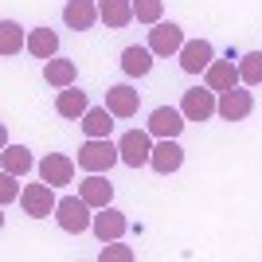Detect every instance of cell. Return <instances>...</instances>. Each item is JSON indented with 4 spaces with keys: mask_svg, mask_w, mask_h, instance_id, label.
Masks as SVG:
<instances>
[{
    "mask_svg": "<svg viewBox=\"0 0 262 262\" xmlns=\"http://www.w3.org/2000/svg\"><path fill=\"white\" fill-rule=\"evenodd\" d=\"M55 223H59L67 235H82V231L94 227V208H90L82 196H63L59 208H55Z\"/></svg>",
    "mask_w": 262,
    "mask_h": 262,
    "instance_id": "obj_1",
    "label": "cell"
},
{
    "mask_svg": "<svg viewBox=\"0 0 262 262\" xmlns=\"http://www.w3.org/2000/svg\"><path fill=\"white\" fill-rule=\"evenodd\" d=\"M118 161H121V149L110 137H90L78 149V168H86V172H110Z\"/></svg>",
    "mask_w": 262,
    "mask_h": 262,
    "instance_id": "obj_2",
    "label": "cell"
},
{
    "mask_svg": "<svg viewBox=\"0 0 262 262\" xmlns=\"http://www.w3.org/2000/svg\"><path fill=\"white\" fill-rule=\"evenodd\" d=\"M20 208L24 215H32V219H47L55 215V208H59V200H55V188L47 184V180H39V184H28L20 192Z\"/></svg>",
    "mask_w": 262,
    "mask_h": 262,
    "instance_id": "obj_3",
    "label": "cell"
},
{
    "mask_svg": "<svg viewBox=\"0 0 262 262\" xmlns=\"http://www.w3.org/2000/svg\"><path fill=\"white\" fill-rule=\"evenodd\" d=\"M121 164H129V168H141V164H149V157H153V133L149 129H129L121 133Z\"/></svg>",
    "mask_w": 262,
    "mask_h": 262,
    "instance_id": "obj_4",
    "label": "cell"
},
{
    "mask_svg": "<svg viewBox=\"0 0 262 262\" xmlns=\"http://www.w3.org/2000/svg\"><path fill=\"white\" fill-rule=\"evenodd\" d=\"M180 110H184V118L188 121H208L219 114V98H215V90H204V86H192L184 90V98H180Z\"/></svg>",
    "mask_w": 262,
    "mask_h": 262,
    "instance_id": "obj_5",
    "label": "cell"
},
{
    "mask_svg": "<svg viewBox=\"0 0 262 262\" xmlns=\"http://www.w3.org/2000/svg\"><path fill=\"white\" fill-rule=\"evenodd\" d=\"M184 28L172 20H161L149 28V51L153 55H180V47H184Z\"/></svg>",
    "mask_w": 262,
    "mask_h": 262,
    "instance_id": "obj_6",
    "label": "cell"
},
{
    "mask_svg": "<svg viewBox=\"0 0 262 262\" xmlns=\"http://www.w3.org/2000/svg\"><path fill=\"white\" fill-rule=\"evenodd\" d=\"M94 239L98 243H114V239H121L125 231H129V219H125V211H118L114 204L110 208H98L94 211Z\"/></svg>",
    "mask_w": 262,
    "mask_h": 262,
    "instance_id": "obj_7",
    "label": "cell"
},
{
    "mask_svg": "<svg viewBox=\"0 0 262 262\" xmlns=\"http://www.w3.org/2000/svg\"><path fill=\"white\" fill-rule=\"evenodd\" d=\"M39 180H47L51 188H67L75 180V161L67 153H47L43 161H39Z\"/></svg>",
    "mask_w": 262,
    "mask_h": 262,
    "instance_id": "obj_8",
    "label": "cell"
},
{
    "mask_svg": "<svg viewBox=\"0 0 262 262\" xmlns=\"http://www.w3.org/2000/svg\"><path fill=\"white\" fill-rule=\"evenodd\" d=\"M180 164H184V149H180V141H176V137H161V141L153 145L149 168H153V172H161V176H168V172H176Z\"/></svg>",
    "mask_w": 262,
    "mask_h": 262,
    "instance_id": "obj_9",
    "label": "cell"
},
{
    "mask_svg": "<svg viewBox=\"0 0 262 262\" xmlns=\"http://www.w3.org/2000/svg\"><path fill=\"white\" fill-rule=\"evenodd\" d=\"M251 110H254V94L251 90H223L219 94V118L223 121H243V118H251Z\"/></svg>",
    "mask_w": 262,
    "mask_h": 262,
    "instance_id": "obj_10",
    "label": "cell"
},
{
    "mask_svg": "<svg viewBox=\"0 0 262 262\" xmlns=\"http://www.w3.org/2000/svg\"><path fill=\"white\" fill-rule=\"evenodd\" d=\"M211 59H215V47H211L208 39H188V43L180 47V67H184V75H204L211 67Z\"/></svg>",
    "mask_w": 262,
    "mask_h": 262,
    "instance_id": "obj_11",
    "label": "cell"
},
{
    "mask_svg": "<svg viewBox=\"0 0 262 262\" xmlns=\"http://www.w3.org/2000/svg\"><path fill=\"white\" fill-rule=\"evenodd\" d=\"M188 125L184 110H172V106H157L153 114H149V133L153 137H180Z\"/></svg>",
    "mask_w": 262,
    "mask_h": 262,
    "instance_id": "obj_12",
    "label": "cell"
},
{
    "mask_svg": "<svg viewBox=\"0 0 262 262\" xmlns=\"http://www.w3.org/2000/svg\"><path fill=\"white\" fill-rule=\"evenodd\" d=\"M78 196L86 200L94 211H98V208H110V204H114V184H110L102 172H90L86 180H78Z\"/></svg>",
    "mask_w": 262,
    "mask_h": 262,
    "instance_id": "obj_13",
    "label": "cell"
},
{
    "mask_svg": "<svg viewBox=\"0 0 262 262\" xmlns=\"http://www.w3.org/2000/svg\"><path fill=\"white\" fill-rule=\"evenodd\" d=\"M63 20H67V28H75V32H90V28L102 20V12H98L94 0H67Z\"/></svg>",
    "mask_w": 262,
    "mask_h": 262,
    "instance_id": "obj_14",
    "label": "cell"
},
{
    "mask_svg": "<svg viewBox=\"0 0 262 262\" xmlns=\"http://www.w3.org/2000/svg\"><path fill=\"white\" fill-rule=\"evenodd\" d=\"M204 78H208V86L215 90V94H223V90L239 86V67H235V59H211V67L204 71Z\"/></svg>",
    "mask_w": 262,
    "mask_h": 262,
    "instance_id": "obj_15",
    "label": "cell"
},
{
    "mask_svg": "<svg viewBox=\"0 0 262 262\" xmlns=\"http://www.w3.org/2000/svg\"><path fill=\"white\" fill-rule=\"evenodd\" d=\"M55 110H59V118L82 121V114L90 110L86 90H78V86H63V90H59V98H55Z\"/></svg>",
    "mask_w": 262,
    "mask_h": 262,
    "instance_id": "obj_16",
    "label": "cell"
},
{
    "mask_svg": "<svg viewBox=\"0 0 262 262\" xmlns=\"http://www.w3.org/2000/svg\"><path fill=\"white\" fill-rule=\"evenodd\" d=\"M75 78H78V67L71 63V59H47L43 63V82L47 86H55V90H63V86H75Z\"/></svg>",
    "mask_w": 262,
    "mask_h": 262,
    "instance_id": "obj_17",
    "label": "cell"
},
{
    "mask_svg": "<svg viewBox=\"0 0 262 262\" xmlns=\"http://www.w3.org/2000/svg\"><path fill=\"white\" fill-rule=\"evenodd\" d=\"M106 106H110L114 118H133V114H137V90L125 86V82H121V86H110L106 90Z\"/></svg>",
    "mask_w": 262,
    "mask_h": 262,
    "instance_id": "obj_18",
    "label": "cell"
},
{
    "mask_svg": "<svg viewBox=\"0 0 262 262\" xmlns=\"http://www.w3.org/2000/svg\"><path fill=\"white\" fill-rule=\"evenodd\" d=\"M121 71L129 78H145L153 71V51H149V47H137V43L125 47V51H121Z\"/></svg>",
    "mask_w": 262,
    "mask_h": 262,
    "instance_id": "obj_19",
    "label": "cell"
},
{
    "mask_svg": "<svg viewBox=\"0 0 262 262\" xmlns=\"http://www.w3.org/2000/svg\"><path fill=\"white\" fill-rule=\"evenodd\" d=\"M98 12H102V24H106V28H114V32H118V28H125L129 20H137V16H133V0H102Z\"/></svg>",
    "mask_w": 262,
    "mask_h": 262,
    "instance_id": "obj_20",
    "label": "cell"
},
{
    "mask_svg": "<svg viewBox=\"0 0 262 262\" xmlns=\"http://www.w3.org/2000/svg\"><path fill=\"white\" fill-rule=\"evenodd\" d=\"M28 47V35L16 20H0V55L4 59H16V55Z\"/></svg>",
    "mask_w": 262,
    "mask_h": 262,
    "instance_id": "obj_21",
    "label": "cell"
},
{
    "mask_svg": "<svg viewBox=\"0 0 262 262\" xmlns=\"http://www.w3.org/2000/svg\"><path fill=\"white\" fill-rule=\"evenodd\" d=\"M28 51L47 63V59L59 55V35H55L51 28H32V35H28Z\"/></svg>",
    "mask_w": 262,
    "mask_h": 262,
    "instance_id": "obj_22",
    "label": "cell"
},
{
    "mask_svg": "<svg viewBox=\"0 0 262 262\" xmlns=\"http://www.w3.org/2000/svg\"><path fill=\"white\" fill-rule=\"evenodd\" d=\"M0 164H4V172H16V176H28L32 172V153L24 149V145H4V153H0Z\"/></svg>",
    "mask_w": 262,
    "mask_h": 262,
    "instance_id": "obj_23",
    "label": "cell"
},
{
    "mask_svg": "<svg viewBox=\"0 0 262 262\" xmlns=\"http://www.w3.org/2000/svg\"><path fill=\"white\" fill-rule=\"evenodd\" d=\"M78 125L86 129V137H110V129H114V114H110V106H102V110H86Z\"/></svg>",
    "mask_w": 262,
    "mask_h": 262,
    "instance_id": "obj_24",
    "label": "cell"
},
{
    "mask_svg": "<svg viewBox=\"0 0 262 262\" xmlns=\"http://www.w3.org/2000/svg\"><path fill=\"white\" fill-rule=\"evenodd\" d=\"M239 82L243 86H262V51H247L239 59Z\"/></svg>",
    "mask_w": 262,
    "mask_h": 262,
    "instance_id": "obj_25",
    "label": "cell"
},
{
    "mask_svg": "<svg viewBox=\"0 0 262 262\" xmlns=\"http://www.w3.org/2000/svg\"><path fill=\"white\" fill-rule=\"evenodd\" d=\"M133 16L141 24H161V16H164V0H133Z\"/></svg>",
    "mask_w": 262,
    "mask_h": 262,
    "instance_id": "obj_26",
    "label": "cell"
},
{
    "mask_svg": "<svg viewBox=\"0 0 262 262\" xmlns=\"http://www.w3.org/2000/svg\"><path fill=\"white\" fill-rule=\"evenodd\" d=\"M98 258L102 262H133V251H129V247H121V239H114V243H102Z\"/></svg>",
    "mask_w": 262,
    "mask_h": 262,
    "instance_id": "obj_27",
    "label": "cell"
},
{
    "mask_svg": "<svg viewBox=\"0 0 262 262\" xmlns=\"http://www.w3.org/2000/svg\"><path fill=\"white\" fill-rule=\"evenodd\" d=\"M16 200V172H0V204Z\"/></svg>",
    "mask_w": 262,
    "mask_h": 262,
    "instance_id": "obj_28",
    "label": "cell"
}]
</instances>
